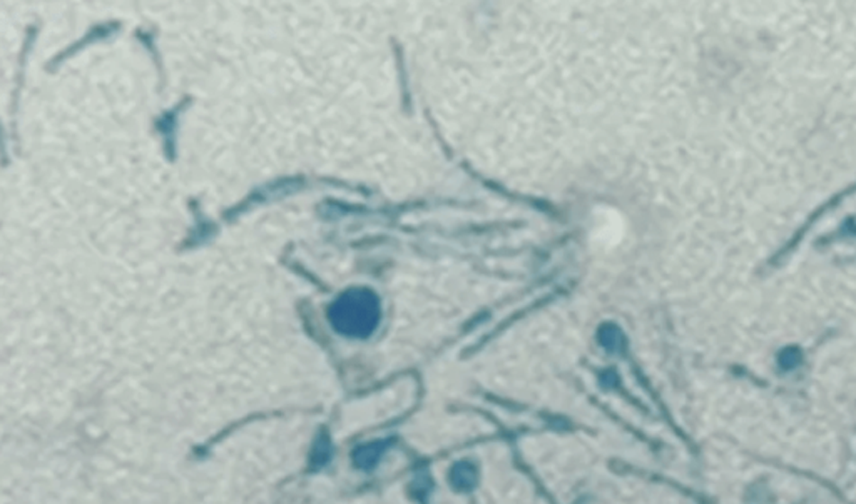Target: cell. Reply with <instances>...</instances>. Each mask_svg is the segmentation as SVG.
<instances>
[{"instance_id":"1","label":"cell","mask_w":856,"mask_h":504,"mask_svg":"<svg viewBox=\"0 0 856 504\" xmlns=\"http://www.w3.org/2000/svg\"><path fill=\"white\" fill-rule=\"evenodd\" d=\"M853 193H856V184H851L850 187H846L845 191L838 193V194L834 195V197H832L830 201H826V202H824V204H823L820 209H816V211L811 214L810 218L806 219V222H805V224L799 228L798 232H797V234H795V236H793V238L788 241L787 246H785L783 249H779V251L776 252L775 256H773V257L768 261V266L775 267L776 264L781 263V261L787 257L789 252L795 251V248H797V246L799 244V241H801V239L806 236V232L811 230V226H813V224H815L818 219L822 218L823 214H824L826 211H830V209L836 206V204H838L842 199H845L846 195L853 194Z\"/></svg>"},{"instance_id":"2","label":"cell","mask_w":856,"mask_h":504,"mask_svg":"<svg viewBox=\"0 0 856 504\" xmlns=\"http://www.w3.org/2000/svg\"><path fill=\"white\" fill-rule=\"evenodd\" d=\"M392 441H375L370 445H363L353 453V461L361 470H371L382 459L385 451L390 447Z\"/></svg>"},{"instance_id":"3","label":"cell","mask_w":856,"mask_h":504,"mask_svg":"<svg viewBox=\"0 0 856 504\" xmlns=\"http://www.w3.org/2000/svg\"><path fill=\"white\" fill-rule=\"evenodd\" d=\"M451 482L459 491H470L477 484V468L469 461L457 463L451 471Z\"/></svg>"}]
</instances>
